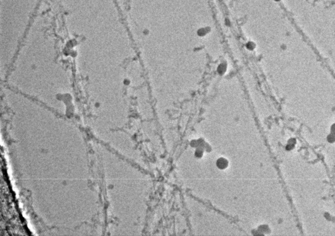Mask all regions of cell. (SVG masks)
<instances>
[{"label":"cell","instance_id":"obj_1","mask_svg":"<svg viewBox=\"0 0 335 236\" xmlns=\"http://www.w3.org/2000/svg\"><path fill=\"white\" fill-rule=\"evenodd\" d=\"M226 162H225L224 160H219V161H218V166L220 167H223H223L226 166Z\"/></svg>","mask_w":335,"mask_h":236}]
</instances>
